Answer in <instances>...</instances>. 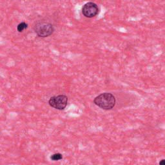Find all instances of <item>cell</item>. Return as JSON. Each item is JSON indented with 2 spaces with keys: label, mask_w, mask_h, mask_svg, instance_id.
<instances>
[{
  "label": "cell",
  "mask_w": 165,
  "mask_h": 165,
  "mask_svg": "<svg viewBox=\"0 0 165 165\" xmlns=\"http://www.w3.org/2000/svg\"><path fill=\"white\" fill-rule=\"evenodd\" d=\"M94 103L97 106L104 110L112 109L116 104V98L110 93H103L97 96Z\"/></svg>",
  "instance_id": "cell-1"
},
{
  "label": "cell",
  "mask_w": 165,
  "mask_h": 165,
  "mask_svg": "<svg viewBox=\"0 0 165 165\" xmlns=\"http://www.w3.org/2000/svg\"><path fill=\"white\" fill-rule=\"evenodd\" d=\"M159 165H165V161H164V159H162L159 162Z\"/></svg>",
  "instance_id": "cell-7"
},
{
  "label": "cell",
  "mask_w": 165,
  "mask_h": 165,
  "mask_svg": "<svg viewBox=\"0 0 165 165\" xmlns=\"http://www.w3.org/2000/svg\"><path fill=\"white\" fill-rule=\"evenodd\" d=\"M49 105L57 110H64L68 103V97L65 95H59L50 97Z\"/></svg>",
  "instance_id": "cell-3"
},
{
  "label": "cell",
  "mask_w": 165,
  "mask_h": 165,
  "mask_svg": "<svg viewBox=\"0 0 165 165\" xmlns=\"http://www.w3.org/2000/svg\"><path fill=\"white\" fill-rule=\"evenodd\" d=\"M50 159H51L52 161H59V160L62 159L63 156L61 154L57 153V154H53L52 156L50 157Z\"/></svg>",
  "instance_id": "cell-6"
},
{
  "label": "cell",
  "mask_w": 165,
  "mask_h": 165,
  "mask_svg": "<svg viewBox=\"0 0 165 165\" xmlns=\"http://www.w3.org/2000/svg\"><path fill=\"white\" fill-rule=\"evenodd\" d=\"M82 13L86 18H92L99 13V7L95 3L88 2L82 7Z\"/></svg>",
  "instance_id": "cell-4"
},
{
  "label": "cell",
  "mask_w": 165,
  "mask_h": 165,
  "mask_svg": "<svg viewBox=\"0 0 165 165\" xmlns=\"http://www.w3.org/2000/svg\"><path fill=\"white\" fill-rule=\"evenodd\" d=\"M35 32L39 37H49L53 34L54 31L53 25L46 22H38L34 27Z\"/></svg>",
  "instance_id": "cell-2"
},
{
  "label": "cell",
  "mask_w": 165,
  "mask_h": 165,
  "mask_svg": "<svg viewBox=\"0 0 165 165\" xmlns=\"http://www.w3.org/2000/svg\"><path fill=\"white\" fill-rule=\"evenodd\" d=\"M28 27V25L25 22H21V23L19 24L17 27V30L18 32H23L25 29H26Z\"/></svg>",
  "instance_id": "cell-5"
}]
</instances>
